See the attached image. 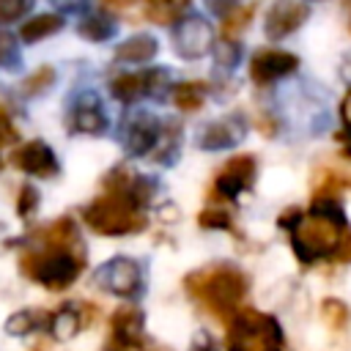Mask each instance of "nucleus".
Instances as JSON below:
<instances>
[{"instance_id": "nucleus-1", "label": "nucleus", "mask_w": 351, "mask_h": 351, "mask_svg": "<svg viewBox=\"0 0 351 351\" xmlns=\"http://www.w3.org/2000/svg\"><path fill=\"white\" fill-rule=\"evenodd\" d=\"M85 244L71 217H60L30 233L19 252V271L47 291H66L74 285L85 271Z\"/></svg>"}, {"instance_id": "nucleus-2", "label": "nucleus", "mask_w": 351, "mask_h": 351, "mask_svg": "<svg viewBox=\"0 0 351 351\" xmlns=\"http://www.w3.org/2000/svg\"><path fill=\"white\" fill-rule=\"evenodd\" d=\"M156 184L134 173L129 165H115L101 178V195L82 208L85 225L99 236H132L145 230Z\"/></svg>"}, {"instance_id": "nucleus-3", "label": "nucleus", "mask_w": 351, "mask_h": 351, "mask_svg": "<svg viewBox=\"0 0 351 351\" xmlns=\"http://www.w3.org/2000/svg\"><path fill=\"white\" fill-rule=\"evenodd\" d=\"M288 236H291V250L302 266L351 263V228L346 225V219L307 211Z\"/></svg>"}, {"instance_id": "nucleus-4", "label": "nucleus", "mask_w": 351, "mask_h": 351, "mask_svg": "<svg viewBox=\"0 0 351 351\" xmlns=\"http://www.w3.org/2000/svg\"><path fill=\"white\" fill-rule=\"evenodd\" d=\"M184 288L203 310L228 324L241 310V302L250 291V280L233 263H211L186 274Z\"/></svg>"}, {"instance_id": "nucleus-5", "label": "nucleus", "mask_w": 351, "mask_h": 351, "mask_svg": "<svg viewBox=\"0 0 351 351\" xmlns=\"http://www.w3.org/2000/svg\"><path fill=\"white\" fill-rule=\"evenodd\" d=\"M225 348L228 351H285V335L274 315L241 307L228 324Z\"/></svg>"}, {"instance_id": "nucleus-6", "label": "nucleus", "mask_w": 351, "mask_h": 351, "mask_svg": "<svg viewBox=\"0 0 351 351\" xmlns=\"http://www.w3.org/2000/svg\"><path fill=\"white\" fill-rule=\"evenodd\" d=\"M93 282L112 293V296H123V299H137L145 288V274H143V266L134 261V258H126V255H115L110 261H104L96 274H93Z\"/></svg>"}, {"instance_id": "nucleus-7", "label": "nucleus", "mask_w": 351, "mask_h": 351, "mask_svg": "<svg viewBox=\"0 0 351 351\" xmlns=\"http://www.w3.org/2000/svg\"><path fill=\"white\" fill-rule=\"evenodd\" d=\"M165 88L173 90L167 69H159V66L143 69V71H123V74H118V77L110 82L112 96H115L121 104H126V107H132V104H137L140 99H148V96L162 99V96H165Z\"/></svg>"}, {"instance_id": "nucleus-8", "label": "nucleus", "mask_w": 351, "mask_h": 351, "mask_svg": "<svg viewBox=\"0 0 351 351\" xmlns=\"http://www.w3.org/2000/svg\"><path fill=\"white\" fill-rule=\"evenodd\" d=\"M110 16H132L154 25H173L184 16L189 0H99Z\"/></svg>"}, {"instance_id": "nucleus-9", "label": "nucleus", "mask_w": 351, "mask_h": 351, "mask_svg": "<svg viewBox=\"0 0 351 351\" xmlns=\"http://www.w3.org/2000/svg\"><path fill=\"white\" fill-rule=\"evenodd\" d=\"M258 176V162L252 154H236L230 156L214 178V189H211V200L214 203H233L239 195L250 192Z\"/></svg>"}, {"instance_id": "nucleus-10", "label": "nucleus", "mask_w": 351, "mask_h": 351, "mask_svg": "<svg viewBox=\"0 0 351 351\" xmlns=\"http://www.w3.org/2000/svg\"><path fill=\"white\" fill-rule=\"evenodd\" d=\"M104 351H151L145 337V315L137 307H118L110 318Z\"/></svg>"}, {"instance_id": "nucleus-11", "label": "nucleus", "mask_w": 351, "mask_h": 351, "mask_svg": "<svg viewBox=\"0 0 351 351\" xmlns=\"http://www.w3.org/2000/svg\"><path fill=\"white\" fill-rule=\"evenodd\" d=\"M214 30L200 14H186L176 22L173 30V52L184 60H197L214 49Z\"/></svg>"}, {"instance_id": "nucleus-12", "label": "nucleus", "mask_w": 351, "mask_h": 351, "mask_svg": "<svg viewBox=\"0 0 351 351\" xmlns=\"http://www.w3.org/2000/svg\"><path fill=\"white\" fill-rule=\"evenodd\" d=\"M162 126H165V118H156L148 110L129 112L123 121V129H121V143H123L126 154H132V156L154 154V148L159 145V137H162Z\"/></svg>"}, {"instance_id": "nucleus-13", "label": "nucleus", "mask_w": 351, "mask_h": 351, "mask_svg": "<svg viewBox=\"0 0 351 351\" xmlns=\"http://www.w3.org/2000/svg\"><path fill=\"white\" fill-rule=\"evenodd\" d=\"M69 126L74 134H93V137H99L110 129L104 104L93 90H82L74 96V101L69 107Z\"/></svg>"}, {"instance_id": "nucleus-14", "label": "nucleus", "mask_w": 351, "mask_h": 351, "mask_svg": "<svg viewBox=\"0 0 351 351\" xmlns=\"http://www.w3.org/2000/svg\"><path fill=\"white\" fill-rule=\"evenodd\" d=\"M299 69V58L288 49H274V47H266V49H258L250 60V80L255 85H271L288 74H293Z\"/></svg>"}, {"instance_id": "nucleus-15", "label": "nucleus", "mask_w": 351, "mask_h": 351, "mask_svg": "<svg viewBox=\"0 0 351 351\" xmlns=\"http://www.w3.org/2000/svg\"><path fill=\"white\" fill-rule=\"evenodd\" d=\"M11 165L27 176L36 178H55L60 173V162L49 143L44 140H27L11 154Z\"/></svg>"}, {"instance_id": "nucleus-16", "label": "nucleus", "mask_w": 351, "mask_h": 351, "mask_svg": "<svg viewBox=\"0 0 351 351\" xmlns=\"http://www.w3.org/2000/svg\"><path fill=\"white\" fill-rule=\"evenodd\" d=\"M310 16L307 3L302 0H274L263 19V33L269 41H280L291 33H296Z\"/></svg>"}, {"instance_id": "nucleus-17", "label": "nucleus", "mask_w": 351, "mask_h": 351, "mask_svg": "<svg viewBox=\"0 0 351 351\" xmlns=\"http://www.w3.org/2000/svg\"><path fill=\"white\" fill-rule=\"evenodd\" d=\"M247 134V123L241 115H222L208 121L200 132H197V148L200 151H228L236 148Z\"/></svg>"}, {"instance_id": "nucleus-18", "label": "nucleus", "mask_w": 351, "mask_h": 351, "mask_svg": "<svg viewBox=\"0 0 351 351\" xmlns=\"http://www.w3.org/2000/svg\"><path fill=\"white\" fill-rule=\"evenodd\" d=\"M90 313H96V307H85V304H63L55 313H49V335L55 340H71L74 335H80L93 318Z\"/></svg>"}, {"instance_id": "nucleus-19", "label": "nucleus", "mask_w": 351, "mask_h": 351, "mask_svg": "<svg viewBox=\"0 0 351 351\" xmlns=\"http://www.w3.org/2000/svg\"><path fill=\"white\" fill-rule=\"evenodd\" d=\"M159 55V41L148 33H137L126 41H121L115 47V60L126 63V66H140V63H151Z\"/></svg>"}, {"instance_id": "nucleus-20", "label": "nucleus", "mask_w": 351, "mask_h": 351, "mask_svg": "<svg viewBox=\"0 0 351 351\" xmlns=\"http://www.w3.org/2000/svg\"><path fill=\"white\" fill-rule=\"evenodd\" d=\"M63 16L60 14H36V16H30V19H25L22 25H19V41H25V44H36V41H41V38H49V36H55L58 30H63Z\"/></svg>"}, {"instance_id": "nucleus-21", "label": "nucleus", "mask_w": 351, "mask_h": 351, "mask_svg": "<svg viewBox=\"0 0 351 351\" xmlns=\"http://www.w3.org/2000/svg\"><path fill=\"white\" fill-rule=\"evenodd\" d=\"M77 33H80V38H88L93 44H101V41H110L118 33V22L107 11H96V14L82 16V22L77 25Z\"/></svg>"}, {"instance_id": "nucleus-22", "label": "nucleus", "mask_w": 351, "mask_h": 351, "mask_svg": "<svg viewBox=\"0 0 351 351\" xmlns=\"http://www.w3.org/2000/svg\"><path fill=\"white\" fill-rule=\"evenodd\" d=\"M178 151H181V123L173 121V118H165V126H162V137H159V145L154 148L151 159L156 165H173L178 159Z\"/></svg>"}, {"instance_id": "nucleus-23", "label": "nucleus", "mask_w": 351, "mask_h": 351, "mask_svg": "<svg viewBox=\"0 0 351 351\" xmlns=\"http://www.w3.org/2000/svg\"><path fill=\"white\" fill-rule=\"evenodd\" d=\"M206 96H208V85H206V82H197V80L176 82L173 90H170L173 104H176L178 110H184V112H195V110H200L203 101H206Z\"/></svg>"}, {"instance_id": "nucleus-24", "label": "nucleus", "mask_w": 351, "mask_h": 351, "mask_svg": "<svg viewBox=\"0 0 351 351\" xmlns=\"http://www.w3.org/2000/svg\"><path fill=\"white\" fill-rule=\"evenodd\" d=\"M38 329H49V313H44V310H19V313L8 315V321H5V332L14 337H25Z\"/></svg>"}, {"instance_id": "nucleus-25", "label": "nucleus", "mask_w": 351, "mask_h": 351, "mask_svg": "<svg viewBox=\"0 0 351 351\" xmlns=\"http://www.w3.org/2000/svg\"><path fill=\"white\" fill-rule=\"evenodd\" d=\"M351 189V173H340V170H321L318 173V184L313 189V197H343V192Z\"/></svg>"}, {"instance_id": "nucleus-26", "label": "nucleus", "mask_w": 351, "mask_h": 351, "mask_svg": "<svg viewBox=\"0 0 351 351\" xmlns=\"http://www.w3.org/2000/svg\"><path fill=\"white\" fill-rule=\"evenodd\" d=\"M197 225L206 228V230H228V233H236L233 214H230L225 206H219V203L203 208V211L197 214Z\"/></svg>"}, {"instance_id": "nucleus-27", "label": "nucleus", "mask_w": 351, "mask_h": 351, "mask_svg": "<svg viewBox=\"0 0 351 351\" xmlns=\"http://www.w3.org/2000/svg\"><path fill=\"white\" fill-rule=\"evenodd\" d=\"M252 14H255V5H252V3H241V5L233 8L228 16H222V38L236 41V38L241 36V30L250 25Z\"/></svg>"}, {"instance_id": "nucleus-28", "label": "nucleus", "mask_w": 351, "mask_h": 351, "mask_svg": "<svg viewBox=\"0 0 351 351\" xmlns=\"http://www.w3.org/2000/svg\"><path fill=\"white\" fill-rule=\"evenodd\" d=\"M55 80H58V71L52 66H41V69H36L33 74H27L22 80L19 90H22V96H38V93L49 90L55 85Z\"/></svg>"}, {"instance_id": "nucleus-29", "label": "nucleus", "mask_w": 351, "mask_h": 351, "mask_svg": "<svg viewBox=\"0 0 351 351\" xmlns=\"http://www.w3.org/2000/svg\"><path fill=\"white\" fill-rule=\"evenodd\" d=\"M22 66V49H19V36L8 33L0 27V69L16 71Z\"/></svg>"}, {"instance_id": "nucleus-30", "label": "nucleus", "mask_w": 351, "mask_h": 351, "mask_svg": "<svg viewBox=\"0 0 351 351\" xmlns=\"http://www.w3.org/2000/svg\"><path fill=\"white\" fill-rule=\"evenodd\" d=\"M321 315H324V324L332 332H343L348 326V321H351V313L340 299H324L321 302Z\"/></svg>"}, {"instance_id": "nucleus-31", "label": "nucleus", "mask_w": 351, "mask_h": 351, "mask_svg": "<svg viewBox=\"0 0 351 351\" xmlns=\"http://www.w3.org/2000/svg\"><path fill=\"white\" fill-rule=\"evenodd\" d=\"M211 52H214L217 66H222L228 71H233L239 66V60H241V44L239 41H230V38H219Z\"/></svg>"}, {"instance_id": "nucleus-32", "label": "nucleus", "mask_w": 351, "mask_h": 351, "mask_svg": "<svg viewBox=\"0 0 351 351\" xmlns=\"http://www.w3.org/2000/svg\"><path fill=\"white\" fill-rule=\"evenodd\" d=\"M38 203H41V195L33 184H22L19 192H16V214L22 219H30L36 211H38Z\"/></svg>"}, {"instance_id": "nucleus-33", "label": "nucleus", "mask_w": 351, "mask_h": 351, "mask_svg": "<svg viewBox=\"0 0 351 351\" xmlns=\"http://www.w3.org/2000/svg\"><path fill=\"white\" fill-rule=\"evenodd\" d=\"M33 8V0H0V25L22 19Z\"/></svg>"}, {"instance_id": "nucleus-34", "label": "nucleus", "mask_w": 351, "mask_h": 351, "mask_svg": "<svg viewBox=\"0 0 351 351\" xmlns=\"http://www.w3.org/2000/svg\"><path fill=\"white\" fill-rule=\"evenodd\" d=\"M16 126H14V121L8 118V112L0 107V148L3 145H11V143H16Z\"/></svg>"}, {"instance_id": "nucleus-35", "label": "nucleus", "mask_w": 351, "mask_h": 351, "mask_svg": "<svg viewBox=\"0 0 351 351\" xmlns=\"http://www.w3.org/2000/svg\"><path fill=\"white\" fill-rule=\"evenodd\" d=\"M206 5H208L211 14H217V16L222 19V16H228L233 8H239L241 0H206Z\"/></svg>"}, {"instance_id": "nucleus-36", "label": "nucleus", "mask_w": 351, "mask_h": 351, "mask_svg": "<svg viewBox=\"0 0 351 351\" xmlns=\"http://www.w3.org/2000/svg\"><path fill=\"white\" fill-rule=\"evenodd\" d=\"M189 351H217V343H214V337L208 332H197Z\"/></svg>"}, {"instance_id": "nucleus-37", "label": "nucleus", "mask_w": 351, "mask_h": 351, "mask_svg": "<svg viewBox=\"0 0 351 351\" xmlns=\"http://www.w3.org/2000/svg\"><path fill=\"white\" fill-rule=\"evenodd\" d=\"M340 118H343L346 132H351V88L346 90V96H343V101H340Z\"/></svg>"}, {"instance_id": "nucleus-38", "label": "nucleus", "mask_w": 351, "mask_h": 351, "mask_svg": "<svg viewBox=\"0 0 351 351\" xmlns=\"http://www.w3.org/2000/svg\"><path fill=\"white\" fill-rule=\"evenodd\" d=\"M60 11H66V14H74V11H82L85 5H88V0H52Z\"/></svg>"}, {"instance_id": "nucleus-39", "label": "nucleus", "mask_w": 351, "mask_h": 351, "mask_svg": "<svg viewBox=\"0 0 351 351\" xmlns=\"http://www.w3.org/2000/svg\"><path fill=\"white\" fill-rule=\"evenodd\" d=\"M348 30H351V0H348Z\"/></svg>"}, {"instance_id": "nucleus-40", "label": "nucleus", "mask_w": 351, "mask_h": 351, "mask_svg": "<svg viewBox=\"0 0 351 351\" xmlns=\"http://www.w3.org/2000/svg\"><path fill=\"white\" fill-rule=\"evenodd\" d=\"M0 167H3V162H0Z\"/></svg>"}]
</instances>
